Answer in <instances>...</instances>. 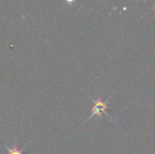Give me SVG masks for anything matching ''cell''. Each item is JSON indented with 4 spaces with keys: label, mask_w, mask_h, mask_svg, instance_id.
<instances>
[{
    "label": "cell",
    "mask_w": 155,
    "mask_h": 154,
    "mask_svg": "<svg viewBox=\"0 0 155 154\" xmlns=\"http://www.w3.org/2000/svg\"><path fill=\"white\" fill-rule=\"evenodd\" d=\"M91 100L94 102V107L92 109V113L91 115L89 116L87 120H90L91 118H93V116L95 115H98V116H101L103 114H106L109 118H111V116L108 114L107 112V109H108V102H106L104 100H102L101 97H98V99H94L93 97H90Z\"/></svg>",
    "instance_id": "6da1fadb"
},
{
    "label": "cell",
    "mask_w": 155,
    "mask_h": 154,
    "mask_svg": "<svg viewBox=\"0 0 155 154\" xmlns=\"http://www.w3.org/2000/svg\"><path fill=\"white\" fill-rule=\"evenodd\" d=\"M28 146H29V144H26L21 149H18V147H9V146H5V149L7 151V154H26L24 151L28 148Z\"/></svg>",
    "instance_id": "7a4b0ae2"
}]
</instances>
